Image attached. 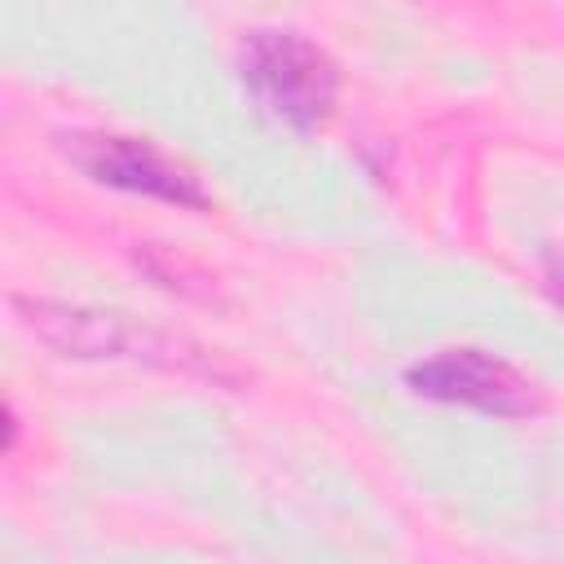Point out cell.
<instances>
[{"label":"cell","mask_w":564,"mask_h":564,"mask_svg":"<svg viewBox=\"0 0 564 564\" xmlns=\"http://www.w3.org/2000/svg\"><path fill=\"white\" fill-rule=\"evenodd\" d=\"M405 383L445 405H467L480 414H529L533 410V388L524 375H516L507 361L480 352V348H449L427 361H414L405 370Z\"/></svg>","instance_id":"4"},{"label":"cell","mask_w":564,"mask_h":564,"mask_svg":"<svg viewBox=\"0 0 564 564\" xmlns=\"http://www.w3.org/2000/svg\"><path fill=\"white\" fill-rule=\"evenodd\" d=\"M242 84L264 115L295 132L322 128L339 97L335 62L295 31H251L242 44Z\"/></svg>","instance_id":"1"},{"label":"cell","mask_w":564,"mask_h":564,"mask_svg":"<svg viewBox=\"0 0 564 564\" xmlns=\"http://www.w3.org/2000/svg\"><path fill=\"white\" fill-rule=\"evenodd\" d=\"M18 313L26 330L57 348L62 357H132V361H159V366H194L198 352H181L176 339L145 330L119 313L79 308V304H53V300H18Z\"/></svg>","instance_id":"3"},{"label":"cell","mask_w":564,"mask_h":564,"mask_svg":"<svg viewBox=\"0 0 564 564\" xmlns=\"http://www.w3.org/2000/svg\"><path fill=\"white\" fill-rule=\"evenodd\" d=\"M546 286H551V295L564 304V260H560V256L546 260Z\"/></svg>","instance_id":"5"},{"label":"cell","mask_w":564,"mask_h":564,"mask_svg":"<svg viewBox=\"0 0 564 564\" xmlns=\"http://www.w3.org/2000/svg\"><path fill=\"white\" fill-rule=\"evenodd\" d=\"M62 154L97 185L110 189H128V194H145L159 203H176V207H194L207 212L212 194L203 189V181L167 159L163 150H154L141 137H119V132H70L62 137Z\"/></svg>","instance_id":"2"}]
</instances>
